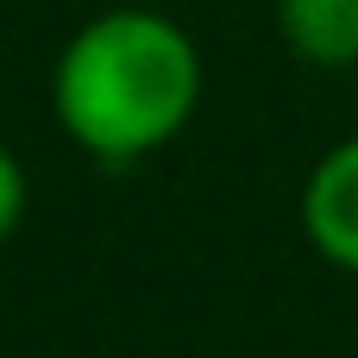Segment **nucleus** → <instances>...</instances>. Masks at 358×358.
I'll list each match as a JSON object with an SVG mask.
<instances>
[{
    "label": "nucleus",
    "mask_w": 358,
    "mask_h": 358,
    "mask_svg": "<svg viewBox=\"0 0 358 358\" xmlns=\"http://www.w3.org/2000/svg\"><path fill=\"white\" fill-rule=\"evenodd\" d=\"M195 101L201 50L170 13L151 6H113L88 19L50 69L57 126L101 164L164 151L195 120Z\"/></svg>",
    "instance_id": "nucleus-1"
},
{
    "label": "nucleus",
    "mask_w": 358,
    "mask_h": 358,
    "mask_svg": "<svg viewBox=\"0 0 358 358\" xmlns=\"http://www.w3.org/2000/svg\"><path fill=\"white\" fill-rule=\"evenodd\" d=\"M302 227H308V245L352 271L358 277V132L340 138L315 170H308V189H302Z\"/></svg>",
    "instance_id": "nucleus-2"
},
{
    "label": "nucleus",
    "mask_w": 358,
    "mask_h": 358,
    "mask_svg": "<svg viewBox=\"0 0 358 358\" xmlns=\"http://www.w3.org/2000/svg\"><path fill=\"white\" fill-rule=\"evenodd\" d=\"M277 31L315 69L358 63V0H277Z\"/></svg>",
    "instance_id": "nucleus-3"
},
{
    "label": "nucleus",
    "mask_w": 358,
    "mask_h": 358,
    "mask_svg": "<svg viewBox=\"0 0 358 358\" xmlns=\"http://www.w3.org/2000/svg\"><path fill=\"white\" fill-rule=\"evenodd\" d=\"M25 195H31L25 189V164L0 145V239H13V227L25 220Z\"/></svg>",
    "instance_id": "nucleus-4"
}]
</instances>
